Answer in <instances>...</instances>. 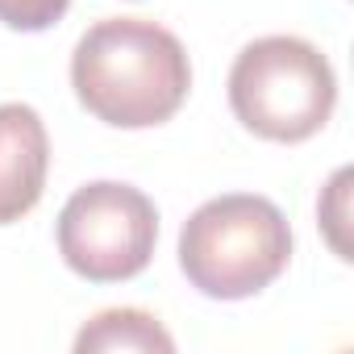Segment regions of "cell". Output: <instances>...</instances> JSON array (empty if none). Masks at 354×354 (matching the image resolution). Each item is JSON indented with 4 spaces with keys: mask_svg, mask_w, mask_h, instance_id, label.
<instances>
[{
    "mask_svg": "<svg viewBox=\"0 0 354 354\" xmlns=\"http://www.w3.org/2000/svg\"><path fill=\"white\" fill-rule=\"evenodd\" d=\"M71 88L96 121L150 129L188 100L192 63L171 30L142 17H109L75 42Z\"/></svg>",
    "mask_w": 354,
    "mask_h": 354,
    "instance_id": "1",
    "label": "cell"
},
{
    "mask_svg": "<svg viewBox=\"0 0 354 354\" xmlns=\"http://www.w3.org/2000/svg\"><path fill=\"white\" fill-rule=\"evenodd\" d=\"M292 259L279 205L254 192L205 201L180 230V267L209 300H246L271 288Z\"/></svg>",
    "mask_w": 354,
    "mask_h": 354,
    "instance_id": "2",
    "label": "cell"
},
{
    "mask_svg": "<svg viewBox=\"0 0 354 354\" xmlns=\"http://www.w3.org/2000/svg\"><path fill=\"white\" fill-rule=\"evenodd\" d=\"M337 104V80L329 59L292 34L250 42L230 67L234 117L267 142L313 138Z\"/></svg>",
    "mask_w": 354,
    "mask_h": 354,
    "instance_id": "3",
    "label": "cell"
},
{
    "mask_svg": "<svg viewBox=\"0 0 354 354\" xmlns=\"http://www.w3.org/2000/svg\"><path fill=\"white\" fill-rule=\"evenodd\" d=\"M158 242V213L142 188L96 180L59 213V254L88 283H121L146 271Z\"/></svg>",
    "mask_w": 354,
    "mask_h": 354,
    "instance_id": "4",
    "label": "cell"
},
{
    "mask_svg": "<svg viewBox=\"0 0 354 354\" xmlns=\"http://www.w3.org/2000/svg\"><path fill=\"white\" fill-rule=\"evenodd\" d=\"M50 138L30 104H0V225L21 221L46 188Z\"/></svg>",
    "mask_w": 354,
    "mask_h": 354,
    "instance_id": "5",
    "label": "cell"
},
{
    "mask_svg": "<svg viewBox=\"0 0 354 354\" xmlns=\"http://www.w3.org/2000/svg\"><path fill=\"white\" fill-rule=\"evenodd\" d=\"M75 350L80 354H92V350H158V354H171L175 342L142 308H104L80 329Z\"/></svg>",
    "mask_w": 354,
    "mask_h": 354,
    "instance_id": "6",
    "label": "cell"
},
{
    "mask_svg": "<svg viewBox=\"0 0 354 354\" xmlns=\"http://www.w3.org/2000/svg\"><path fill=\"white\" fill-rule=\"evenodd\" d=\"M67 5L71 0H0V21L21 34H38V30H50L55 21H63Z\"/></svg>",
    "mask_w": 354,
    "mask_h": 354,
    "instance_id": "7",
    "label": "cell"
}]
</instances>
